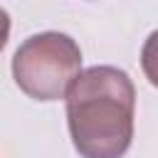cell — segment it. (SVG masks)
Segmentation results:
<instances>
[{
  "label": "cell",
  "mask_w": 158,
  "mask_h": 158,
  "mask_svg": "<svg viewBox=\"0 0 158 158\" xmlns=\"http://www.w3.org/2000/svg\"><path fill=\"white\" fill-rule=\"evenodd\" d=\"M81 72V49L64 32H40L27 37L12 54V79L35 101L67 99Z\"/></svg>",
  "instance_id": "7a4b0ae2"
},
{
  "label": "cell",
  "mask_w": 158,
  "mask_h": 158,
  "mask_svg": "<svg viewBox=\"0 0 158 158\" xmlns=\"http://www.w3.org/2000/svg\"><path fill=\"white\" fill-rule=\"evenodd\" d=\"M7 37H10V15H7V12L0 7V52L5 49Z\"/></svg>",
  "instance_id": "277c9868"
},
{
  "label": "cell",
  "mask_w": 158,
  "mask_h": 158,
  "mask_svg": "<svg viewBox=\"0 0 158 158\" xmlns=\"http://www.w3.org/2000/svg\"><path fill=\"white\" fill-rule=\"evenodd\" d=\"M136 86L109 64L79 72L67 91V123L81 158H123L133 141Z\"/></svg>",
  "instance_id": "6da1fadb"
},
{
  "label": "cell",
  "mask_w": 158,
  "mask_h": 158,
  "mask_svg": "<svg viewBox=\"0 0 158 158\" xmlns=\"http://www.w3.org/2000/svg\"><path fill=\"white\" fill-rule=\"evenodd\" d=\"M141 69L146 74V79L158 89V30L148 35V40L143 42L141 49Z\"/></svg>",
  "instance_id": "3957f363"
}]
</instances>
